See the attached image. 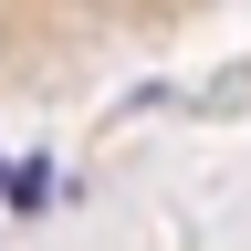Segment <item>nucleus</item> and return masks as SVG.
<instances>
[{
    "mask_svg": "<svg viewBox=\"0 0 251 251\" xmlns=\"http://www.w3.org/2000/svg\"><path fill=\"white\" fill-rule=\"evenodd\" d=\"M0 199H11L21 220H42V209H52V157H21V168H0Z\"/></svg>",
    "mask_w": 251,
    "mask_h": 251,
    "instance_id": "obj_1",
    "label": "nucleus"
}]
</instances>
